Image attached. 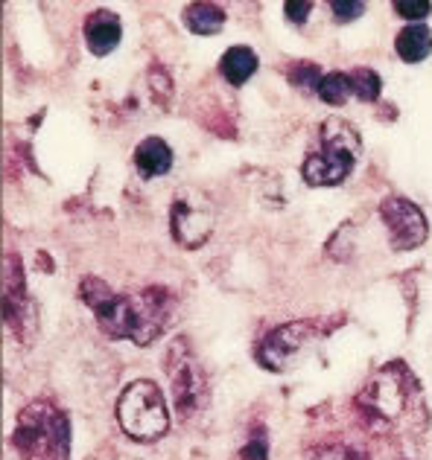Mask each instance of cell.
<instances>
[{
    "label": "cell",
    "instance_id": "6da1fadb",
    "mask_svg": "<svg viewBox=\"0 0 432 460\" xmlns=\"http://www.w3.org/2000/svg\"><path fill=\"white\" fill-rule=\"evenodd\" d=\"M82 300L91 306L100 330L112 338H129L135 344H152L173 323L176 297L170 288H143L117 295L97 277L82 283Z\"/></svg>",
    "mask_w": 432,
    "mask_h": 460
},
{
    "label": "cell",
    "instance_id": "e0dca14e",
    "mask_svg": "<svg viewBox=\"0 0 432 460\" xmlns=\"http://www.w3.org/2000/svg\"><path fill=\"white\" fill-rule=\"evenodd\" d=\"M319 96H321V102H328V105H342L347 96H351V79H347V74H342V70L328 74L319 84Z\"/></svg>",
    "mask_w": 432,
    "mask_h": 460
},
{
    "label": "cell",
    "instance_id": "7402d4cb",
    "mask_svg": "<svg viewBox=\"0 0 432 460\" xmlns=\"http://www.w3.org/2000/svg\"><path fill=\"white\" fill-rule=\"evenodd\" d=\"M330 12L336 15V21H354V18H359L365 12V4H351V0H333L330 4Z\"/></svg>",
    "mask_w": 432,
    "mask_h": 460
},
{
    "label": "cell",
    "instance_id": "30bf717a",
    "mask_svg": "<svg viewBox=\"0 0 432 460\" xmlns=\"http://www.w3.org/2000/svg\"><path fill=\"white\" fill-rule=\"evenodd\" d=\"M4 318L6 326L21 341H30L35 335V306L27 295V280L21 274L18 257H6L4 269Z\"/></svg>",
    "mask_w": 432,
    "mask_h": 460
},
{
    "label": "cell",
    "instance_id": "5b68a950",
    "mask_svg": "<svg viewBox=\"0 0 432 460\" xmlns=\"http://www.w3.org/2000/svg\"><path fill=\"white\" fill-rule=\"evenodd\" d=\"M117 422L131 440L155 443L170 431V411L166 396L152 379H138L126 385L117 399Z\"/></svg>",
    "mask_w": 432,
    "mask_h": 460
},
{
    "label": "cell",
    "instance_id": "8992f818",
    "mask_svg": "<svg viewBox=\"0 0 432 460\" xmlns=\"http://www.w3.org/2000/svg\"><path fill=\"white\" fill-rule=\"evenodd\" d=\"M164 373L170 382L173 405L178 408L182 420L196 417L202 408L208 405V376L205 367L199 365L196 349L187 338H173V344L166 347L164 356Z\"/></svg>",
    "mask_w": 432,
    "mask_h": 460
},
{
    "label": "cell",
    "instance_id": "ba28073f",
    "mask_svg": "<svg viewBox=\"0 0 432 460\" xmlns=\"http://www.w3.org/2000/svg\"><path fill=\"white\" fill-rule=\"evenodd\" d=\"M170 230L173 239L184 248L205 245L213 234V208L205 192L178 190L170 208Z\"/></svg>",
    "mask_w": 432,
    "mask_h": 460
},
{
    "label": "cell",
    "instance_id": "9a60e30c",
    "mask_svg": "<svg viewBox=\"0 0 432 460\" xmlns=\"http://www.w3.org/2000/svg\"><path fill=\"white\" fill-rule=\"evenodd\" d=\"M184 27L196 35H213L225 27V9L216 4H190L184 9Z\"/></svg>",
    "mask_w": 432,
    "mask_h": 460
},
{
    "label": "cell",
    "instance_id": "ac0fdd59",
    "mask_svg": "<svg viewBox=\"0 0 432 460\" xmlns=\"http://www.w3.org/2000/svg\"><path fill=\"white\" fill-rule=\"evenodd\" d=\"M321 70L316 65H307V62H298L290 67V82L295 84V88L302 91H316L319 93V84H321Z\"/></svg>",
    "mask_w": 432,
    "mask_h": 460
},
{
    "label": "cell",
    "instance_id": "7c38bea8",
    "mask_svg": "<svg viewBox=\"0 0 432 460\" xmlns=\"http://www.w3.org/2000/svg\"><path fill=\"white\" fill-rule=\"evenodd\" d=\"M135 166L143 178H161L173 169V149L161 137H147L135 149Z\"/></svg>",
    "mask_w": 432,
    "mask_h": 460
},
{
    "label": "cell",
    "instance_id": "277c9868",
    "mask_svg": "<svg viewBox=\"0 0 432 460\" xmlns=\"http://www.w3.org/2000/svg\"><path fill=\"white\" fill-rule=\"evenodd\" d=\"M415 405H421V385L403 361L382 367L359 396V408L374 422H386V426H398Z\"/></svg>",
    "mask_w": 432,
    "mask_h": 460
},
{
    "label": "cell",
    "instance_id": "3957f363",
    "mask_svg": "<svg viewBox=\"0 0 432 460\" xmlns=\"http://www.w3.org/2000/svg\"><path fill=\"white\" fill-rule=\"evenodd\" d=\"M363 152L356 128L347 119L330 117L321 123V149L313 152L302 166V175L310 187H336L354 172Z\"/></svg>",
    "mask_w": 432,
    "mask_h": 460
},
{
    "label": "cell",
    "instance_id": "8fae6325",
    "mask_svg": "<svg viewBox=\"0 0 432 460\" xmlns=\"http://www.w3.org/2000/svg\"><path fill=\"white\" fill-rule=\"evenodd\" d=\"M123 39V23L112 9H97L86 18V44L94 56H108Z\"/></svg>",
    "mask_w": 432,
    "mask_h": 460
},
{
    "label": "cell",
    "instance_id": "44dd1931",
    "mask_svg": "<svg viewBox=\"0 0 432 460\" xmlns=\"http://www.w3.org/2000/svg\"><path fill=\"white\" fill-rule=\"evenodd\" d=\"M266 455H269L266 434H263V429H257L251 434V443L243 449V460H266Z\"/></svg>",
    "mask_w": 432,
    "mask_h": 460
},
{
    "label": "cell",
    "instance_id": "4fadbf2b",
    "mask_svg": "<svg viewBox=\"0 0 432 460\" xmlns=\"http://www.w3.org/2000/svg\"><path fill=\"white\" fill-rule=\"evenodd\" d=\"M394 50L403 58L406 65H418L432 53V30L424 23H410L398 32L394 39Z\"/></svg>",
    "mask_w": 432,
    "mask_h": 460
},
{
    "label": "cell",
    "instance_id": "7a4b0ae2",
    "mask_svg": "<svg viewBox=\"0 0 432 460\" xmlns=\"http://www.w3.org/2000/svg\"><path fill=\"white\" fill-rule=\"evenodd\" d=\"M12 446L23 460H70L68 414L44 399H35L18 414Z\"/></svg>",
    "mask_w": 432,
    "mask_h": 460
},
{
    "label": "cell",
    "instance_id": "ffe728a7",
    "mask_svg": "<svg viewBox=\"0 0 432 460\" xmlns=\"http://www.w3.org/2000/svg\"><path fill=\"white\" fill-rule=\"evenodd\" d=\"M310 460H368V457L356 449H345V446H328V449L310 452Z\"/></svg>",
    "mask_w": 432,
    "mask_h": 460
},
{
    "label": "cell",
    "instance_id": "5bb4252c",
    "mask_svg": "<svg viewBox=\"0 0 432 460\" xmlns=\"http://www.w3.org/2000/svg\"><path fill=\"white\" fill-rule=\"evenodd\" d=\"M257 65H260L257 53L246 44H237V47H228L225 50L222 62H220V74L231 84H246L257 74Z\"/></svg>",
    "mask_w": 432,
    "mask_h": 460
},
{
    "label": "cell",
    "instance_id": "9c48e42d",
    "mask_svg": "<svg viewBox=\"0 0 432 460\" xmlns=\"http://www.w3.org/2000/svg\"><path fill=\"white\" fill-rule=\"evenodd\" d=\"M380 219L389 230V242L394 251H415L427 242V216L424 210L403 196H389L380 204Z\"/></svg>",
    "mask_w": 432,
    "mask_h": 460
},
{
    "label": "cell",
    "instance_id": "2e32d148",
    "mask_svg": "<svg viewBox=\"0 0 432 460\" xmlns=\"http://www.w3.org/2000/svg\"><path fill=\"white\" fill-rule=\"evenodd\" d=\"M347 79H351V93L359 96L363 102H374L382 91V82L377 76V70H371V67H356L347 74Z\"/></svg>",
    "mask_w": 432,
    "mask_h": 460
},
{
    "label": "cell",
    "instance_id": "d6986e66",
    "mask_svg": "<svg viewBox=\"0 0 432 460\" xmlns=\"http://www.w3.org/2000/svg\"><path fill=\"white\" fill-rule=\"evenodd\" d=\"M394 12L410 21H421L432 12V4H427V0H394Z\"/></svg>",
    "mask_w": 432,
    "mask_h": 460
},
{
    "label": "cell",
    "instance_id": "603a6c76",
    "mask_svg": "<svg viewBox=\"0 0 432 460\" xmlns=\"http://www.w3.org/2000/svg\"><path fill=\"white\" fill-rule=\"evenodd\" d=\"M284 12L292 23H304L310 18V12H313V4H307V0H286Z\"/></svg>",
    "mask_w": 432,
    "mask_h": 460
},
{
    "label": "cell",
    "instance_id": "52a82bcc",
    "mask_svg": "<svg viewBox=\"0 0 432 460\" xmlns=\"http://www.w3.org/2000/svg\"><path fill=\"white\" fill-rule=\"evenodd\" d=\"M316 341H319L316 323H307V321L284 323L263 338V344L257 347V361L272 373L292 370L302 365Z\"/></svg>",
    "mask_w": 432,
    "mask_h": 460
}]
</instances>
